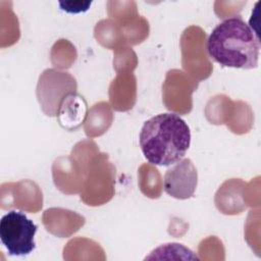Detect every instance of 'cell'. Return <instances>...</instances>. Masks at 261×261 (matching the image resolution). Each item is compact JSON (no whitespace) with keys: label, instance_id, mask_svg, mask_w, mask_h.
<instances>
[{"label":"cell","instance_id":"obj_3","mask_svg":"<svg viewBox=\"0 0 261 261\" xmlns=\"http://www.w3.org/2000/svg\"><path fill=\"white\" fill-rule=\"evenodd\" d=\"M38 226L19 211H9L0 220V239L10 256H27L35 248Z\"/></svg>","mask_w":261,"mask_h":261},{"label":"cell","instance_id":"obj_7","mask_svg":"<svg viewBox=\"0 0 261 261\" xmlns=\"http://www.w3.org/2000/svg\"><path fill=\"white\" fill-rule=\"evenodd\" d=\"M91 1H68V2H59V6L62 10L69 13H80L85 12L89 9Z\"/></svg>","mask_w":261,"mask_h":261},{"label":"cell","instance_id":"obj_4","mask_svg":"<svg viewBox=\"0 0 261 261\" xmlns=\"http://www.w3.org/2000/svg\"><path fill=\"white\" fill-rule=\"evenodd\" d=\"M76 82L68 72L46 69L39 79L37 97L43 111L48 116H57L64 98L75 93Z\"/></svg>","mask_w":261,"mask_h":261},{"label":"cell","instance_id":"obj_2","mask_svg":"<svg viewBox=\"0 0 261 261\" xmlns=\"http://www.w3.org/2000/svg\"><path fill=\"white\" fill-rule=\"evenodd\" d=\"M209 56L224 67L256 68L259 60V37L241 16L217 24L207 40Z\"/></svg>","mask_w":261,"mask_h":261},{"label":"cell","instance_id":"obj_1","mask_svg":"<svg viewBox=\"0 0 261 261\" xmlns=\"http://www.w3.org/2000/svg\"><path fill=\"white\" fill-rule=\"evenodd\" d=\"M191 144L187 122L175 113H160L146 120L140 133L144 157L153 165L170 166L180 161Z\"/></svg>","mask_w":261,"mask_h":261},{"label":"cell","instance_id":"obj_6","mask_svg":"<svg viewBox=\"0 0 261 261\" xmlns=\"http://www.w3.org/2000/svg\"><path fill=\"white\" fill-rule=\"evenodd\" d=\"M87 103L84 97L76 93L67 95L62 101L57 117L62 127L68 130L76 129L87 115Z\"/></svg>","mask_w":261,"mask_h":261},{"label":"cell","instance_id":"obj_5","mask_svg":"<svg viewBox=\"0 0 261 261\" xmlns=\"http://www.w3.org/2000/svg\"><path fill=\"white\" fill-rule=\"evenodd\" d=\"M198 184L197 169L191 159L186 158L166 170L163 188L169 196L185 200L193 197Z\"/></svg>","mask_w":261,"mask_h":261}]
</instances>
